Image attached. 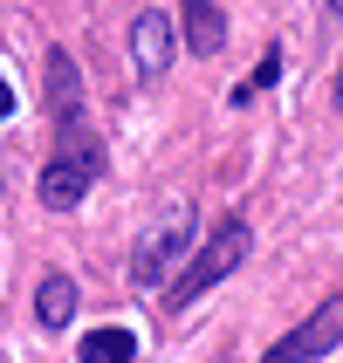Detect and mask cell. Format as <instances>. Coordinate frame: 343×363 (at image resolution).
Masks as SVG:
<instances>
[{"instance_id":"1","label":"cell","mask_w":343,"mask_h":363,"mask_svg":"<svg viewBox=\"0 0 343 363\" xmlns=\"http://www.w3.org/2000/svg\"><path fill=\"white\" fill-rule=\"evenodd\" d=\"M241 261H247V220H241V213H227V220L213 226V233H206L179 267H172V281H165V308H192L206 288L227 281Z\"/></svg>"},{"instance_id":"2","label":"cell","mask_w":343,"mask_h":363,"mask_svg":"<svg viewBox=\"0 0 343 363\" xmlns=\"http://www.w3.org/2000/svg\"><path fill=\"white\" fill-rule=\"evenodd\" d=\"M97 172H103V151L69 123V130L55 138V158L41 164V206H48V213H76V206L89 199Z\"/></svg>"},{"instance_id":"3","label":"cell","mask_w":343,"mask_h":363,"mask_svg":"<svg viewBox=\"0 0 343 363\" xmlns=\"http://www.w3.org/2000/svg\"><path fill=\"white\" fill-rule=\"evenodd\" d=\"M337 343H343V295H330V302L316 308L303 329H288L282 343H268L261 363H309V357H330Z\"/></svg>"},{"instance_id":"4","label":"cell","mask_w":343,"mask_h":363,"mask_svg":"<svg viewBox=\"0 0 343 363\" xmlns=\"http://www.w3.org/2000/svg\"><path fill=\"white\" fill-rule=\"evenodd\" d=\"M185 247H192V220H158L151 233L138 240V254H131V281L138 288H165V274H172V261H179Z\"/></svg>"},{"instance_id":"5","label":"cell","mask_w":343,"mask_h":363,"mask_svg":"<svg viewBox=\"0 0 343 363\" xmlns=\"http://www.w3.org/2000/svg\"><path fill=\"white\" fill-rule=\"evenodd\" d=\"M172 55H179V35H172V21H165L158 7H144V14L131 21V69H138L144 82H158L165 69H172Z\"/></svg>"},{"instance_id":"6","label":"cell","mask_w":343,"mask_h":363,"mask_svg":"<svg viewBox=\"0 0 343 363\" xmlns=\"http://www.w3.org/2000/svg\"><path fill=\"white\" fill-rule=\"evenodd\" d=\"M48 117H55V130H69L82 117V82H76V62L62 48H48Z\"/></svg>"},{"instance_id":"7","label":"cell","mask_w":343,"mask_h":363,"mask_svg":"<svg viewBox=\"0 0 343 363\" xmlns=\"http://www.w3.org/2000/svg\"><path fill=\"white\" fill-rule=\"evenodd\" d=\"M69 315H76V281L69 274H48L35 288V323L41 329H69Z\"/></svg>"},{"instance_id":"8","label":"cell","mask_w":343,"mask_h":363,"mask_svg":"<svg viewBox=\"0 0 343 363\" xmlns=\"http://www.w3.org/2000/svg\"><path fill=\"white\" fill-rule=\"evenodd\" d=\"M185 41H192V55H213V48L227 41L220 0H185Z\"/></svg>"},{"instance_id":"9","label":"cell","mask_w":343,"mask_h":363,"mask_svg":"<svg viewBox=\"0 0 343 363\" xmlns=\"http://www.w3.org/2000/svg\"><path fill=\"white\" fill-rule=\"evenodd\" d=\"M131 357H138L131 329H89L82 336V363H131Z\"/></svg>"},{"instance_id":"10","label":"cell","mask_w":343,"mask_h":363,"mask_svg":"<svg viewBox=\"0 0 343 363\" xmlns=\"http://www.w3.org/2000/svg\"><path fill=\"white\" fill-rule=\"evenodd\" d=\"M275 76H282V55L268 48V55H261V69H254V76H247L241 89H234V103H247V96H254V89H268V82H275Z\"/></svg>"},{"instance_id":"11","label":"cell","mask_w":343,"mask_h":363,"mask_svg":"<svg viewBox=\"0 0 343 363\" xmlns=\"http://www.w3.org/2000/svg\"><path fill=\"white\" fill-rule=\"evenodd\" d=\"M7 110H14V89H7V76H0V123H7Z\"/></svg>"},{"instance_id":"12","label":"cell","mask_w":343,"mask_h":363,"mask_svg":"<svg viewBox=\"0 0 343 363\" xmlns=\"http://www.w3.org/2000/svg\"><path fill=\"white\" fill-rule=\"evenodd\" d=\"M337 117H343V69H337Z\"/></svg>"}]
</instances>
